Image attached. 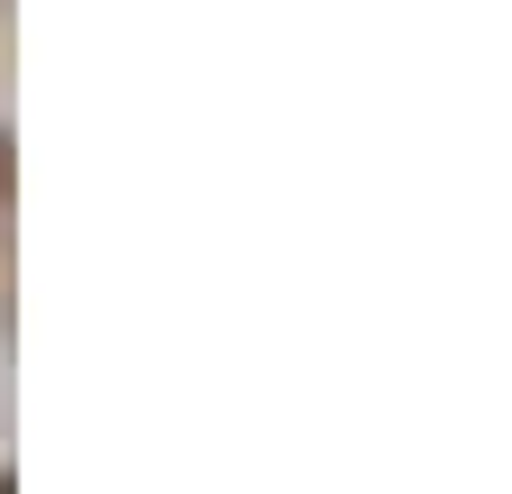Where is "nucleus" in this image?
Instances as JSON below:
<instances>
[{"label": "nucleus", "mask_w": 512, "mask_h": 494, "mask_svg": "<svg viewBox=\"0 0 512 494\" xmlns=\"http://www.w3.org/2000/svg\"><path fill=\"white\" fill-rule=\"evenodd\" d=\"M0 193H10V147H0Z\"/></svg>", "instance_id": "nucleus-1"}, {"label": "nucleus", "mask_w": 512, "mask_h": 494, "mask_svg": "<svg viewBox=\"0 0 512 494\" xmlns=\"http://www.w3.org/2000/svg\"><path fill=\"white\" fill-rule=\"evenodd\" d=\"M0 494H19V476H0Z\"/></svg>", "instance_id": "nucleus-2"}]
</instances>
